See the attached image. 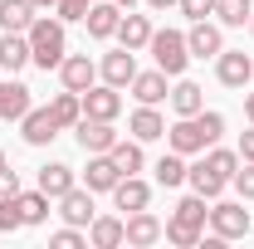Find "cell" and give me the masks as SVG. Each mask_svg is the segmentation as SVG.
<instances>
[{"label": "cell", "mask_w": 254, "mask_h": 249, "mask_svg": "<svg viewBox=\"0 0 254 249\" xmlns=\"http://www.w3.org/2000/svg\"><path fill=\"white\" fill-rule=\"evenodd\" d=\"M127 235V220L118 215H93V225H88V245L93 249H118Z\"/></svg>", "instance_id": "obj_22"}, {"label": "cell", "mask_w": 254, "mask_h": 249, "mask_svg": "<svg viewBox=\"0 0 254 249\" xmlns=\"http://www.w3.org/2000/svg\"><path fill=\"white\" fill-rule=\"evenodd\" d=\"M25 63H30V39H25V34H10V30H0V68L20 73Z\"/></svg>", "instance_id": "obj_26"}, {"label": "cell", "mask_w": 254, "mask_h": 249, "mask_svg": "<svg viewBox=\"0 0 254 249\" xmlns=\"http://www.w3.org/2000/svg\"><path fill=\"white\" fill-rule=\"evenodd\" d=\"M5 166H10V161H5V152H0V171H5Z\"/></svg>", "instance_id": "obj_44"}, {"label": "cell", "mask_w": 254, "mask_h": 249, "mask_svg": "<svg viewBox=\"0 0 254 249\" xmlns=\"http://www.w3.org/2000/svg\"><path fill=\"white\" fill-rule=\"evenodd\" d=\"M157 186H166V190H171V186H186V156H181V152H166L157 161Z\"/></svg>", "instance_id": "obj_30"}, {"label": "cell", "mask_w": 254, "mask_h": 249, "mask_svg": "<svg viewBox=\"0 0 254 249\" xmlns=\"http://www.w3.org/2000/svg\"><path fill=\"white\" fill-rule=\"evenodd\" d=\"M127 88H132V98H137V103H152V108H157L161 98H171V93H166V73H161V68H152V73H137Z\"/></svg>", "instance_id": "obj_27"}, {"label": "cell", "mask_w": 254, "mask_h": 249, "mask_svg": "<svg viewBox=\"0 0 254 249\" xmlns=\"http://www.w3.org/2000/svg\"><path fill=\"white\" fill-rule=\"evenodd\" d=\"M49 205H54V200H49L39 186L20 190V215H25V225H44V220H49Z\"/></svg>", "instance_id": "obj_29"}, {"label": "cell", "mask_w": 254, "mask_h": 249, "mask_svg": "<svg viewBox=\"0 0 254 249\" xmlns=\"http://www.w3.org/2000/svg\"><path fill=\"white\" fill-rule=\"evenodd\" d=\"M59 132H64V127L54 123V113H49V108H30V113L20 118V137H25L30 147H49Z\"/></svg>", "instance_id": "obj_9"}, {"label": "cell", "mask_w": 254, "mask_h": 249, "mask_svg": "<svg viewBox=\"0 0 254 249\" xmlns=\"http://www.w3.org/2000/svg\"><path fill=\"white\" fill-rule=\"evenodd\" d=\"M171 108H176V118H195V113L205 108V88L190 83V78H176V88H171Z\"/></svg>", "instance_id": "obj_24"}, {"label": "cell", "mask_w": 254, "mask_h": 249, "mask_svg": "<svg viewBox=\"0 0 254 249\" xmlns=\"http://www.w3.org/2000/svg\"><path fill=\"white\" fill-rule=\"evenodd\" d=\"M250 15H254L250 0H215V20H220V25H230V30H240Z\"/></svg>", "instance_id": "obj_32"}, {"label": "cell", "mask_w": 254, "mask_h": 249, "mask_svg": "<svg viewBox=\"0 0 254 249\" xmlns=\"http://www.w3.org/2000/svg\"><path fill=\"white\" fill-rule=\"evenodd\" d=\"M215 78H220L225 88H245L254 78V59L245 49H220V54H215Z\"/></svg>", "instance_id": "obj_7"}, {"label": "cell", "mask_w": 254, "mask_h": 249, "mask_svg": "<svg viewBox=\"0 0 254 249\" xmlns=\"http://www.w3.org/2000/svg\"><path fill=\"white\" fill-rule=\"evenodd\" d=\"M152 59H157V68L166 73V78H181L190 63V49H186V34L181 30H152Z\"/></svg>", "instance_id": "obj_4"}, {"label": "cell", "mask_w": 254, "mask_h": 249, "mask_svg": "<svg viewBox=\"0 0 254 249\" xmlns=\"http://www.w3.org/2000/svg\"><path fill=\"white\" fill-rule=\"evenodd\" d=\"M113 5H127V10H132V0H113Z\"/></svg>", "instance_id": "obj_45"}, {"label": "cell", "mask_w": 254, "mask_h": 249, "mask_svg": "<svg viewBox=\"0 0 254 249\" xmlns=\"http://www.w3.org/2000/svg\"><path fill=\"white\" fill-rule=\"evenodd\" d=\"M127 132H132L137 142H157V137H166V118H161L152 103H142V108L127 118Z\"/></svg>", "instance_id": "obj_20"}, {"label": "cell", "mask_w": 254, "mask_h": 249, "mask_svg": "<svg viewBox=\"0 0 254 249\" xmlns=\"http://www.w3.org/2000/svg\"><path fill=\"white\" fill-rule=\"evenodd\" d=\"M34 10H54V5H59V0H30Z\"/></svg>", "instance_id": "obj_42"}, {"label": "cell", "mask_w": 254, "mask_h": 249, "mask_svg": "<svg viewBox=\"0 0 254 249\" xmlns=\"http://www.w3.org/2000/svg\"><path fill=\"white\" fill-rule=\"evenodd\" d=\"M147 5H152V10H166V5H176V0H147Z\"/></svg>", "instance_id": "obj_43"}, {"label": "cell", "mask_w": 254, "mask_h": 249, "mask_svg": "<svg viewBox=\"0 0 254 249\" xmlns=\"http://www.w3.org/2000/svg\"><path fill=\"white\" fill-rule=\"evenodd\" d=\"M123 220H127L123 245H132V249H147V245H157V240H161V220L152 215V210H132V215H123Z\"/></svg>", "instance_id": "obj_12"}, {"label": "cell", "mask_w": 254, "mask_h": 249, "mask_svg": "<svg viewBox=\"0 0 254 249\" xmlns=\"http://www.w3.org/2000/svg\"><path fill=\"white\" fill-rule=\"evenodd\" d=\"M88 5H93V0H59V5H54V15H59L64 25H73V20H83V15H88Z\"/></svg>", "instance_id": "obj_35"}, {"label": "cell", "mask_w": 254, "mask_h": 249, "mask_svg": "<svg viewBox=\"0 0 254 249\" xmlns=\"http://www.w3.org/2000/svg\"><path fill=\"white\" fill-rule=\"evenodd\" d=\"M235 152H240V161H254V127L240 137V147H235Z\"/></svg>", "instance_id": "obj_40"}, {"label": "cell", "mask_w": 254, "mask_h": 249, "mask_svg": "<svg viewBox=\"0 0 254 249\" xmlns=\"http://www.w3.org/2000/svg\"><path fill=\"white\" fill-rule=\"evenodd\" d=\"M250 30H254V15H250Z\"/></svg>", "instance_id": "obj_46"}, {"label": "cell", "mask_w": 254, "mask_h": 249, "mask_svg": "<svg viewBox=\"0 0 254 249\" xmlns=\"http://www.w3.org/2000/svg\"><path fill=\"white\" fill-rule=\"evenodd\" d=\"M54 245L59 249H83L88 235H78V225H64V230H54Z\"/></svg>", "instance_id": "obj_36"}, {"label": "cell", "mask_w": 254, "mask_h": 249, "mask_svg": "<svg viewBox=\"0 0 254 249\" xmlns=\"http://www.w3.org/2000/svg\"><path fill=\"white\" fill-rule=\"evenodd\" d=\"M83 98V118H103V123H118V113H123V88H113V83H93Z\"/></svg>", "instance_id": "obj_6"}, {"label": "cell", "mask_w": 254, "mask_h": 249, "mask_svg": "<svg viewBox=\"0 0 254 249\" xmlns=\"http://www.w3.org/2000/svg\"><path fill=\"white\" fill-rule=\"evenodd\" d=\"M103 83H113V88H127L132 78H137V59H132V49H118V54H103Z\"/></svg>", "instance_id": "obj_21"}, {"label": "cell", "mask_w": 254, "mask_h": 249, "mask_svg": "<svg viewBox=\"0 0 254 249\" xmlns=\"http://www.w3.org/2000/svg\"><path fill=\"white\" fill-rule=\"evenodd\" d=\"M25 225V215H20V195H0V235H15Z\"/></svg>", "instance_id": "obj_33"}, {"label": "cell", "mask_w": 254, "mask_h": 249, "mask_svg": "<svg viewBox=\"0 0 254 249\" xmlns=\"http://www.w3.org/2000/svg\"><path fill=\"white\" fill-rule=\"evenodd\" d=\"M220 132H225V118L200 108L195 118H181L176 127H166V147L181 152V156H195V152H205V147H215Z\"/></svg>", "instance_id": "obj_1"}, {"label": "cell", "mask_w": 254, "mask_h": 249, "mask_svg": "<svg viewBox=\"0 0 254 249\" xmlns=\"http://www.w3.org/2000/svg\"><path fill=\"white\" fill-rule=\"evenodd\" d=\"M59 78H64V88H68V93H88V88L98 83V63L88 59V54H64Z\"/></svg>", "instance_id": "obj_8"}, {"label": "cell", "mask_w": 254, "mask_h": 249, "mask_svg": "<svg viewBox=\"0 0 254 249\" xmlns=\"http://www.w3.org/2000/svg\"><path fill=\"white\" fill-rule=\"evenodd\" d=\"M210 230H215L220 240H245V235H250V210H245V200H215V205H210Z\"/></svg>", "instance_id": "obj_5"}, {"label": "cell", "mask_w": 254, "mask_h": 249, "mask_svg": "<svg viewBox=\"0 0 254 249\" xmlns=\"http://www.w3.org/2000/svg\"><path fill=\"white\" fill-rule=\"evenodd\" d=\"M113 205L127 210V215H132V210H147V205H152V186L137 181V176H123V181L113 186Z\"/></svg>", "instance_id": "obj_19"}, {"label": "cell", "mask_w": 254, "mask_h": 249, "mask_svg": "<svg viewBox=\"0 0 254 249\" xmlns=\"http://www.w3.org/2000/svg\"><path fill=\"white\" fill-rule=\"evenodd\" d=\"M176 5H181L186 20H205V15H215V0H176Z\"/></svg>", "instance_id": "obj_37"}, {"label": "cell", "mask_w": 254, "mask_h": 249, "mask_svg": "<svg viewBox=\"0 0 254 249\" xmlns=\"http://www.w3.org/2000/svg\"><path fill=\"white\" fill-rule=\"evenodd\" d=\"M200 156H205V152H200ZM205 161H210V166L220 171L225 181H235V171H240V152H230V147H215V152L205 156Z\"/></svg>", "instance_id": "obj_34"}, {"label": "cell", "mask_w": 254, "mask_h": 249, "mask_svg": "<svg viewBox=\"0 0 254 249\" xmlns=\"http://www.w3.org/2000/svg\"><path fill=\"white\" fill-rule=\"evenodd\" d=\"M73 137H78L83 152H113V142H118L113 123H103V118H78L73 123Z\"/></svg>", "instance_id": "obj_11"}, {"label": "cell", "mask_w": 254, "mask_h": 249, "mask_svg": "<svg viewBox=\"0 0 254 249\" xmlns=\"http://www.w3.org/2000/svg\"><path fill=\"white\" fill-rule=\"evenodd\" d=\"M235 190L240 200H254V161H245V171H235Z\"/></svg>", "instance_id": "obj_38"}, {"label": "cell", "mask_w": 254, "mask_h": 249, "mask_svg": "<svg viewBox=\"0 0 254 249\" xmlns=\"http://www.w3.org/2000/svg\"><path fill=\"white\" fill-rule=\"evenodd\" d=\"M0 195H20V176H15L10 166L0 171Z\"/></svg>", "instance_id": "obj_39"}, {"label": "cell", "mask_w": 254, "mask_h": 249, "mask_svg": "<svg viewBox=\"0 0 254 249\" xmlns=\"http://www.w3.org/2000/svg\"><path fill=\"white\" fill-rule=\"evenodd\" d=\"M186 49H190V59H215V54L225 49V34H220V25H210V20H190Z\"/></svg>", "instance_id": "obj_10"}, {"label": "cell", "mask_w": 254, "mask_h": 249, "mask_svg": "<svg viewBox=\"0 0 254 249\" xmlns=\"http://www.w3.org/2000/svg\"><path fill=\"white\" fill-rule=\"evenodd\" d=\"M54 205H59V215L68 220V225H93V190L88 186H73L68 195H59Z\"/></svg>", "instance_id": "obj_17"}, {"label": "cell", "mask_w": 254, "mask_h": 249, "mask_svg": "<svg viewBox=\"0 0 254 249\" xmlns=\"http://www.w3.org/2000/svg\"><path fill=\"white\" fill-rule=\"evenodd\" d=\"M245 118L254 123V93H245Z\"/></svg>", "instance_id": "obj_41"}, {"label": "cell", "mask_w": 254, "mask_h": 249, "mask_svg": "<svg viewBox=\"0 0 254 249\" xmlns=\"http://www.w3.org/2000/svg\"><path fill=\"white\" fill-rule=\"evenodd\" d=\"M30 113V88L20 78H0V123H20Z\"/></svg>", "instance_id": "obj_15"}, {"label": "cell", "mask_w": 254, "mask_h": 249, "mask_svg": "<svg viewBox=\"0 0 254 249\" xmlns=\"http://www.w3.org/2000/svg\"><path fill=\"white\" fill-rule=\"evenodd\" d=\"M83 25H88V34H93V39H113V34H118V25H123V5H113V0L88 5Z\"/></svg>", "instance_id": "obj_16"}, {"label": "cell", "mask_w": 254, "mask_h": 249, "mask_svg": "<svg viewBox=\"0 0 254 249\" xmlns=\"http://www.w3.org/2000/svg\"><path fill=\"white\" fill-rule=\"evenodd\" d=\"M30 39V63L34 68H59L64 54H68V34H64V20H49V15H34V25L25 30Z\"/></svg>", "instance_id": "obj_3"}, {"label": "cell", "mask_w": 254, "mask_h": 249, "mask_svg": "<svg viewBox=\"0 0 254 249\" xmlns=\"http://www.w3.org/2000/svg\"><path fill=\"white\" fill-rule=\"evenodd\" d=\"M108 156L118 161V171H123V176H137V171H142V161H147V156H142V142H137V137H132V142H123V137H118Z\"/></svg>", "instance_id": "obj_28"}, {"label": "cell", "mask_w": 254, "mask_h": 249, "mask_svg": "<svg viewBox=\"0 0 254 249\" xmlns=\"http://www.w3.org/2000/svg\"><path fill=\"white\" fill-rule=\"evenodd\" d=\"M34 10L30 0H0V30H10V34H25L34 25Z\"/></svg>", "instance_id": "obj_25"}, {"label": "cell", "mask_w": 254, "mask_h": 249, "mask_svg": "<svg viewBox=\"0 0 254 249\" xmlns=\"http://www.w3.org/2000/svg\"><path fill=\"white\" fill-rule=\"evenodd\" d=\"M118 44L132 49V54L147 49V44H152V20H147V15H123V25H118Z\"/></svg>", "instance_id": "obj_23"}, {"label": "cell", "mask_w": 254, "mask_h": 249, "mask_svg": "<svg viewBox=\"0 0 254 249\" xmlns=\"http://www.w3.org/2000/svg\"><path fill=\"white\" fill-rule=\"evenodd\" d=\"M186 186L195 190V195H205V200H220V190L230 186V181H225L220 171H215V166H210V161L200 156L195 166H186Z\"/></svg>", "instance_id": "obj_14"}, {"label": "cell", "mask_w": 254, "mask_h": 249, "mask_svg": "<svg viewBox=\"0 0 254 249\" xmlns=\"http://www.w3.org/2000/svg\"><path fill=\"white\" fill-rule=\"evenodd\" d=\"M118 181H123L118 161H113L108 152H88V171H83V186H88V190L98 195V190H113Z\"/></svg>", "instance_id": "obj_13"}, {"label": "cell", "mask_w": 254, "mask_h": 249, "mask_svg": "<svg viewBox=\"0 0 254 249\" xmlns=\"http://www.w3.org/2000/svg\"><path fill=\"white\" fill-rule=\"evenodd\" d=\"M73 186H78V176H73V166H68V161H49V166H39V190H44L49 200L68 195Z\"/></svg>", "instance_id": "obj_18"}, {"label": "cell", "mask_w": 254, "mask_h": 249, "mask_svg": "<svg viewBox=\"0 0 254 249\" xmlns=\"http://www.w3.org/2000/svg\"><path fill=\"white\" fill-rule=\"evenodd\" d=\"M49 113H54V123H59V127H73L78 118H83V98L64 88V93L54 98V103H49Z\"/></svg>", "instance_id": "obj_31"}, {"label": "cell", "mask_w": 254, "mask_h": 249, "mask_svg": "<svg viewBox=\"0 0 254 249\" xmlns=\"http://www.w3.org/2000/svg\"><path fill=\"white\" fill-rule=\"evenodd\" d=\"M205 220H210V210H205V195H195L190 190L186 200H176V210H171V220L161 225V240L176 249H190L200 245V235H205Z\"/></svg>", "instance_id": "obj_2"}]
</instances>
